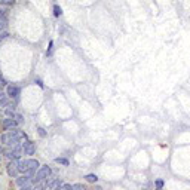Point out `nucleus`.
Returning a JSON list of instances; mask_svg holds the SVG:
<instances>
[{
    "label": "nucleus",
    "instance_id": "1",
    "mask_svg": "<svg viewBox=\"0 0 190 190\" xmlns=\"http://www.w3.org/2000/svg\"><path fill=\"white\" fill-rule=\"evenodd\" d=\"M25 138V134L21 132L18 129H14V131H9L6 134L2 135V143H5L6 146H18V143L21 140Z\"/></svg>",
    "mask_w": 190,
    "mask_h": 190
},
{
    "label": "nucleus",
    "instance_id": "2",
    "mask_svg": "<svg viewBox=\"0 0 190 190\" xmlns=\"http://www.w3.org/2000/svg\"><path fill=\"white\" fill-rule=\"evenodd\" d=\"M18 171L19 172H24V174H27V175H33L34 172H36V169L40 166L39 165V162L36 161V159H25V161H19L18 163Z\"/></svg>",
    "mask_w": 190,
    "mask_h": 190
},
{
    "label": "nucleus",
    "instance_id": "3",
    "mask_svg": "<svg viewBox=\"0 0 190 190\" xmlns=\"http://www.w3.org/2000/svg\"><path fill=\"white\" fill-rule=\"evenodd\" d=\"M51 172H52V171H51V168H49L48 165L40 166L39 171H37V174H36V177H34V183H42V181L48 180L49 175H51Z\"/></svg>",
    "mask_w": 190,
    "mask_h": 190
},
{
    "label": "nucleus",
    "instance_id": "4",
    "mask_svg": "<svg viewBox=\"0 0 190 190\" xmlns=\"http://www.w3.org/2000/svg\"><path fill=\"white\" fill-rule=\"evenodd\" d=\"M21 152H23V149H21L19 146H14V149L9 150L6 153V156H8V159L15 161V159H19V157H21Z\"/></svg>",
    "mask_w": 190,
    "mask_h": 190
},
{
    "label": "nucleus",
    "instance_id": "5",
    "mask_svg": "<svg viewBox=\"0 0 190 190\" xmlns=\"http://www.w3.org/2000/svg\"><path fill=\"white\" fill-rule=\"evenodd\" d=\"M6 95L9 98H16L18 95H19V88L15 86V85H9L6 88Z\"/></svg>",
    "mask_w": 190,
    "mask_h": 190
},
{
    "label": "nucleus",
    "instance_id": "6",
    "mask_svg": "<svg viewBox=\"0 0 190 190\" xmlns=\"http://www.w3.org/2000/svg\"><path fill=\"white\" fill-rule=\"evenodd\" d=\"M23 149H24V153H25V154H34L36 146H34V143H31V141H25V143L23 144Z\"/></svg>",
    "mask_w": 190,
    "mask_h": 190
},
{
    "label": "nucleus",
    "instance_id": "7",
    "mask_svg": "<svg viewBox=\"0 0 190 190\" xmlns=\"http://www.w3.org/2000/svg\"><path fill=\"white\" fill-rule=\"evenodd\" d=\"M31 178L33 177H30V175H23V177H19L18 180H16V184L19 187H24V186H28L31 183Z\"/></svg>",
    "mask_w": 190,
    "mask_h": 190
},
{
    "label": "nucleus",
    "instance_id": "8",
    "mask_svg": "<svg viewBox=\"0 0 190 190\" xmlns=\"http://www.w3.org/2000/svg\"><path fill=\"white\" fill-rule=\"evenodd\" d=\"M8 172H9L10 177H16V174L19 172V171H18V165L14 163V162H10V163L8 165Z\"/></svg>",
    "mask_w": 190,
    "mask_h": 190
},
{
    "label": "nucleus",
    "instance_id": "9",
    "mask_svg": "<svg viewBox=\"0 0 190 190\" xmlns=\"http://www.w3.org/2000/svg\"><path fill=\"white\" fill-rule=\"evenodd\" d=\"M16 125H18V122H16L15 119H5V122H3V128H5V129L15 128Z\"/></svg>",
    "mask_w": 190,
    "mask_h": 190
},
{
    "label": "nucleus",
    "instance_id": "10",
    "mask_svg": "<svg viewBox=\"0 0 190 190\" xmlns=\"http://www.w3.org/2000/svg\"><path fill=\"white\" fill-rule=\"evenodd\" d=\"M85 178H86L88 183H97V180H98V177L95 175V174H88Z\"/></svg>",
    "mask_w": 190,
    "mask_h": 190
},
{
    "label": "nucleus",
    "instance_id": "11",
    "mask_svg": "<svg viewBox=\"0 0 190 190\" xmlns=\"http://www.w3.org/2000/svg\"><path fill=\"white\" fill-rule=\"evenodd\" d=\"M61 14H62V9H61L58 5H55V6H54V15H55V16H59Z\"/></svg>",
    "mask_w": 190,
    "mask_h": 190
},
{
    "label": "nucleus",
    "instance_id": "12",
    "mask_svg": "<svg viewBox=\"0 0 190 190\" xmlns=\"http://www.w3.org/2000/svg\"><path fill=\"white\" fill-rule=\"evenodd\" d=\"M55 162H58V163H61V165H68V161L66 159V157H57Z\"/></svg>",
    "mask_w": 190,
    "mask_h": 190
},
{
    "label": "nucleus",
    "instance_id": "13",
    "mask_svg": "<svg viewBox=\"0 0 190 190\" xmlns=\"http://www.w3.org/2000/svg\"><path fill=\"white\" fill-rule=\"evenodd\" d=\"M6 12H8L6 9L0 8V21H5V19H6Z\"/></svg>",
    "mask_w": 190,
    "mask_h": 190
},
{
    "label": "nucleus",
    "instance_id": "14",
    "mask_svg": "<svg viewBox=\"0 0 190 190\" xmlns=\"http://www.w3.org/2000/svg\"><path fill=\"white\" fill-rule=\"evenodd\" d=\"M6 114L8 116H10V114L14 116V105H9V109H6Z\"/></svg>",
    "mask_w": 190,
    "mask_h": 190
},
{
    "label": "nucleus",
    "instance_id": "15",
    "mask_svg": "<svg viewBox=\"0 0 190 190\" xmlns=\"http://www.w3.org/2000/svg\"><path fill=\"white\" fill-rule=\"evenodd\" d=\"M73 190H86V189L83 187L82 184H74V186H73Z\"/></svg>",
    "mask_w": 190,
    "mask_h": 190
},
{
    "label": "nucleus",
    "instance_id": "16",
    "mask_svg": "<svg viewBox=\"0 0 190 190\" xmlns=\"http://www.w3.org/2000/svg\"><path fill=\"white\" fill-rule=\"evenodd\" d=\"M62 190H73V186H70V184H62Z\"/></svg>",
    "mask_w": 190,
    "mask_h": 190
},
{
    "label": "nucleus",
    "instance_id": "17",
    "mask_svg": "<svg viewBox=\"0 0 190 190\" xmlns=\"http://www.w3.org/2000/svg\"><path fill=\"white\" fill-rule=\"evenodd\" d=\"M5 27H6V19L5 21H0V31H2Z\"/></svg>",
    "mask_w": 190,
    "mask_h": 190
},
{
    "label": "nucleus",
    "instance_id": "18",
    "mask_svg": "<svg viewBox=\"0 0 190 190\" xmlns=\"http://www.w3.org/2000/svg\"><path fill=\"white\" fill-rule=\"evenodd\" d=\"M37 131H39V134H40L42 137H45V135H46V132H45V129H43V128H39Z\"/></svg>",
    "mask_w": 190,
    "mask_h": 190
},
{
    "label": "nucleus",
    "instance_id": "19",
    "mask_svg": "<svg viewBox=\"0 0 190 190\" xmlns=\"http://www.w3.org/2000/svg\"><path fill=\"white\" fill-rule=\"evenodd\" d=\"M0 3H8V5H12L14 0H0Z\"/></svg>",
    "mask_w": 190,
    "mask_h": 190
},
{
    "label": "nucleus",
    "instance_id": "20",
    "mask_svg": "<svg viewBox=\"0 0 190 190\" xmlns=\"http://www.w3.org/2000/svg\"><path fill=\"white\" fill-rule=\"evenodd\" d=\"M156 186H157V187L161 189V187L163 186V181H162V180H157V181H156Z\"/></svg>",
    "mask_w": 190,
    "mask_h": 190
},
{
    "label": "nucleus",
    "instance_id": "21",
    "mask_svg": "<svg viewBox=\"0 0 190 190\" xmlns=\"http://www.w3.org/2000/svg\"><path fill=\"white\" fill-rule=\"evenodd\" d=\"M21 190H33V187H31V186L28 184V186H24V187H21Z\"/></svg>",
    "mask_w": 190,
    "mask_h": 190
},
{
    "label": "nucleus",
    "instance_id": "22",
    "mask_svg": "<svg viewBox=\"0 0 190 190\" xmlns=\"http://www.w3.org/2000/svg\"><path fill=\"white\" fill-rule=\"evenodd\" d=\"M52 45H54V43H52V42H51V43H49V49H48V55H51V51H52Z\"/></svg>",
    "mask_w": 190,
    "mask_h": 190
},
{
    "label": "nucleus",
    "instance_id": "23",
    "mask_svg": "<svg viewBox=\"0 0 190 190\" xmlns=\"http://www.w3.org/2000/svg\"><path fill=\"white\" fill-rule=\"evenodd\" d=\"M54 190H62V184H58V186H57Z\"/></svg>",
    "mask_w": 190,
    "mask_h": 190
},
{
    "label": "nucleus",
    "instance_id": "24",
    "mask_svg": "<svg viewBox=\"0 0 190 190\" xmlns=\"http://www.w3.org/2000/svg\"><path fill=\"white\" fill-rule=\"evenodd\" d=\"M8 36V33H3V34H0V39H5Z\"/></svg>",
    "mask_w": 190,
    "mask_h": 190
},
{
    "label": "nucleus",
    "instance_id": "25",
    "mask_svg": "<svg viewBox=\"0 0 190 190\" xmlns=\"http://www.w3.org/2000/svg\"><path fill=\"white\" fill-rule=\"evenodd\" d=\"M0 85H5V80L2 79V76H0Z\"/></svg>",
    "mask_w": 190,
    "mask_h": 190
}]
</instances>
